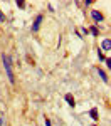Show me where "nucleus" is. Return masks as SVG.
I'll use <instances>...</instances> for the list:
<instances>
[{"instance_id": "1", "label": "nucleus", "mask_w": 111, "mask_h": 126, "mask_svg": "<svg viewBox=\"0 0 111 126\" xmlns=\"http://www.w3.org/2000/svg\"><path fill=\"white\" fill-rule=\"evenodd\" d=\"M2 66L5 69V74H7L9 82L14 84L15 82V78H14V69H12V59H10L9 54H2Z\"/></svg>"}, {"instance_id": "2", "label": "nucleus", "mask_w": 111, "mask_h": 126, "mask_svg": "<svg viewBox=\"0 0 111 126\" xmlns=\"http://www.w3.org/2000/svg\"><path fill=\"white\" fill-rule=\"evenodd\" d=\"M91 19H93V22H94V25L96 24H99V22H103V14H101L99 10H91Z\"/></svg>"}, {"instance_id": "3", "label": "nucleus", "mask_w": 111, "mask_h": 126, "mask_svg": "<svg viewBox=\"0 0 111 126\" xmlns=\"http://www.w3.org/2000/svg\"><path fill=\"white\" fill-rule=\"evenodd\" d=\"M42 20H44V17H42V15H37V17H35V20H34V24H32V27H30V30H32V32H39Z\"/></svg>"}, {"instance_id": "4", "label": "nucleus", "mask_w": 111, "mask_h": 126, "mask_svg": "<svg viewBox=\"0 0 111 126\" xmlns=\"http://www.w3.org/2000/svg\"><path fill=\"white\" fill-rule=\"evenodd\" d=\"M101 52L104 50V52H110L111 50V40L110 39H104L103 42H101V49H99Z\"/></svg>"}, {"instance_id": "5", "label": "nucleus", "mask_w": 111, "mask_h": 126, "mask_svg": "<svg viewBox=\"0 0 111 126\" xmlns=\"http://www.w3.org/2000/svg\"><path fill=\"white\" fill-rule=\"evenodd\" d=\"M64 99H66V103H67L71 108H76V101H74L72 94H66V96H64Z\"/></svg>"}, {"instance_id": "6", "label": "nucleus", "mask_w": 111, "mask_h": 126, "mask_svg": "<svg viewBox=\"0 0 111 126\" xmlns=\"http://www.w3.org/2000/svg\"><path fill=\"white\" fill-rule=\"evenodd\" d=\"M96 71H98V74H99V78L103 79V82H106V84H108V82H110V79H108V74H106V72H104V71H103V69H96Z\"/></svg>"}, {"instance_id": "7", "label": "nucleus", "mask_w": 111, "mask_h": 126, "mask_svg": "<svg viewBox=\"0 0 111 126\" xmlns=\"http://www.w3.org/2000/svg\"><path fill=\"white\" fill-rule=\"evenodd\" d=\"M88 32H89L91 35H94V37H98V35H99V30H98V25H94V24H93V25H91L89 29H88Z\"/></svg>"}, {"instance_id": "8", "label": "nucleus", "mask_w": 111, "mask_h": 126, "mask_svg": "<svg viewBox=\"0 0 111 126\" xmlns=\"http://www.w3.org/2000/svg\"><path fill=\"white\" fill-rule=\"evenodd\" d=\"M89 116H91V119L93 121H98V108H93L89 111Z\"/></svg>"}, {"instance_id": "9", "label": "nucleus", "mask_w": 111, "mask_h": 126, "mask_svg": "<svg viewBox=\"0 0 111 126\" xmlns=\"http://www.w3.org/2000/svg\"><path fill=\"white\" fill-rule=\"evenodd\" d=\"M0 126H7V118H5L2 109H0Z\"/></svg>"}, {"instance_id": "10", "label": "nucleus", "mask_w": 111, "mask_h": 126, "mask_svg": "<svg viewBox=\"0 0 111 126\" xmlns=\"http://www.w3.org/2000/svg\"><path fill=\"white\" fill-rule=\"evenodd\" d=\"M15 5H17V7H19V9H25V2H22V0H17V2H15Z\"/></svg>"}, {"instance_id": "11", "label": "nucleus", "mask_w": 111, "mask_h": 126, "mask_svg": "<svg viewBox=\"0 0 111 126\" xmlns=\"http://www.w3.org/2000/svg\"><path fill=\"white\" fill-rule=\"evenodd\" d=\"M5 20H7V17H5V14H3V12L0 10V24H3Z\"/></svg>"}, {"instance_id": "12", "label": "nucleus", "mask_w": 111, "mask_h": 126, "mask_svg": "<svg viewBox=\"0 0 111 126\" xmlns=\"http://www.w3.org/2000/svg\"><path fill=\"white\" fill-rule=\"evenodd\" d=\"M98 57H99V61H103V62H104V59H106V56H104V54H103L101 50H98Z\"/></svg>"}, {"instance_id": "13", "label": "nucleus", "mask_w": 111, "mask_h": 126, "mask_svg": "<svg viewBox=\"0 0 111 126\" xmlns=\"http://www.w3.org/2000/svg\"><path fill=\"white\" fill-rule=\"evenodd\" d=\"M104 64H106V67H108V69H111V59L106 57V59H104Z\"/></svg>"}, {"instance_id": "14", "label": "nucleus", "mask_w": 111, "mask_h": 126, "mask_svg": "<svg viewBox=\"0 0 111 126\" xmlns=\"http://www.w3.org/2000/svg\"><path fill=\"white\" fill-rule=\"evenodd\" d=\"M44 123H46V126H52V123H50V119H47V118L44 119Z\"/></svg>"}, {"instance_id": "15", "label": "nucleus", "mask_w": 111, "mask_h": 126, "mask_svg": "<svg viewBox=\"0 0 111 126\" xmlns=\"http://www.w3.org/2000/svg\"><path fill=\"white\" fill-rule=\"evenodd\" d=\"M81 32H82V34H84V35H88V34H89V32H88V29H86V27H82V29H81Z\"/></svg>"}]
</instances>
